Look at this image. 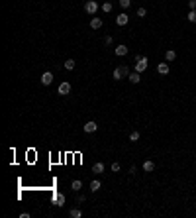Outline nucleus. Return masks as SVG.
<instances>
[{
	"label": "nucleus",
	"instance_id": "9d476101",
	"mask_svg": "<svg viewBox=\"0 0 196 218\" xmlns=\"http://www.w3.org/2000/svg\"><path fill=\"white\" fill-rule=\"evenodd\" d=\"M128 51H129V49H128V45H118V47L114 49V53L118 55V57H124V55H128Z\"/></svg>",
	"mask_w": 196,
	"mask_h": 218
},
{
	"label": "nucleus",
	"instance_id": "f03ea898",
	"mask_svg": "<svg viewBox=\"0 0 196 218\" xmlns=\"http://www.w3.org/2000/svg\"><path fill=\"white\" fill-rule=\"evenodd\" d=\"M98 8H100V6H98L96 0H86V2H84V12H86V14H90V16H94Z\"/></svg>",
	"mask_w": 196,
	"mask_h": 218
},
{
	"label": "nucleus",
	"instance_id": "bb28decb",
	"mask_svg": "<svg viewBox=\"0 0 196 218\" xmlns=\"http://www.w3.org/2000/svg\"><path fill=\"white\" fill-rule=\"evenodd\" d=\"M112 171L118 173V171H120V163H112Z\"/></svg>",
	"mask_w": 196,
	"mask_h": 218
},
{
	"label": "nucleus",
	"instance_id": "9b49d317",
	"mask_svg": "<svg viewBox=\"0 0 196 218\" xmlns=\"http://www.w3.org/2000/svg\"><path fill=\"white\" fill-rule=\"evenodd\" d=\"M53 205H55V206H63V205H65V197H63L61 193H57L55 197H53Z\"/></svg>",
	"mask_w": 196,
	"mask_h": 218
},
{
	"label": "nucleus",
	"instance_id": "423d86ee",
	"mask_svg": "<svg viewBox=\"0 0 196 218\" xmlns=\"http://www.w3.org/2000/svg\"><path fill=\"white\" fill-rule=\"evenodd\" d=\"M128 22H129V16H128L126 12H122L120 16H116V24H118V26H126Z\"/></svg>",
	"mask_w": 196,
	"mask_h": 218
},
{
	"label": "nucleus",
	"instance_id": "7ed1b4c3",
	"mask_svg": "<svg viewBox=\"0 0 196 218\" xmlns=\"http://www.w3.org/2000/svg\"><path fill=\"white\" fill-rule=\"evenodd\" d=\"M71 92V83H61L59 85V89H57V94H61V96H65V94H69Z\"/></svg>",
	"mask_w": 196,
	"mask_h": 218
},
{
	"label": "nucleus",
	"instance_id": "ddd939ff",
	"mask_svg": "<svg viewBox=\"0 0 196 218\" xmlns=\"http://www.w3.org/2000/svg\"><path fill=\"white\" fill-rule=\"evenodd\" d=\"M153 169H155V163L151 161V159H147V161L143 163V171H145V173H151Z\"/></svg>",
	"mask_w": 196,
	"mask_h": 218
},
{
	"label": "nucleus",
	"instance_id": "39448f33",
	"mask_svg": "<svg viewBox=\"0 0 196 218\" xmlns=\"http://www.w3.org/2000/svg\"><path fill=\"white\" fill-rule=\"evenodd\" d=\"M53 83V73H49V71H45V73H43V75H41V85H51Z\"/></svg>",
	"mask_w": 196,
	"mask_h": 218
},
{
	"label": "nucleus",
	"instance_id": "f257e3e1",
	"mask_svg": "<svg viewBox=\"0 0 196 218\" xmlns=\"http://www.w3.org/2000/svg\"><path fill=\"white\" fill-rule=\"evenodd\" d=\"M145 69H147V57L145 55H135V71L143 73Z\"/></svg>",
	"mask_w": 196,
	"mask_h": 218
},
{
	"label": "nucleus",
	"instance_id": "aec40b11",
	"mask_svg": "<svg viewBox=\"0 0 196 218\" xmlns=\"http://www.w3.org/2000/svg\"><path fill=\"white\" fill-rule=\"evenodd\" d=\"M139 132H132V134H129V142H139Z\"/></svg>",
	"mask_w": 196,
	"mask_h": 218
},
{
	"label": "nucleus",
	"instance_id": "20e7f679",
	"mask_svg": "<svg viewBox=\"0 0 196 218\" xmlns=\"http://www.w3.org/2000/svg\"><path fill=\"white\" fill-rule=\"evenodd\" d=\"M83 130H84V132L86 134H92V132H96V130H98V124H96V122H86V124L83 126Z\"/></svg>",
	"mask_w": 196,
	"mask_h": 218
},
{
	"label": "nucleus",
	"instance_id": "a211bd4d",
	"mask_svg": "<svg viewBox=\"0 0 196 218\" xmlns=\"http://www.w3.org/2000/svg\"><path fill=\"white\" fill-rule=\"evenodd\" d=\"M69 216H71V218H81V216H83V212H81L78 208H73L71 212H69Z\"/></svg>",
	"mask_w": 196,
	"mask_h": 218
},
{
	"label": "nucleus",
	"instance_id": "412c9836",
	"mask_svg": "<svg viewBox=\"0 0 196 218\" xmlns=\"http://www.w3.org/2000/svg\"><path fill=\"white\" fill-rule=\"evenodd\" d=\"M186 18H188V22H194V24H196V10H190Z\"/></svg>",
	"mask_w": 196,
	"mask_h": 218
},
{
	"label": "nucleus",
	"instance_id": "f8f14e48",
	"mask_svg": "<svg viewBox=\"0 0 196 218\" xmlns=\"http://www.w3.org/2000/svg\"><path fill=\"white\" fill-rule=\"evenodd\" d=\"M165 59L169 61V63H171V61H175V59H177V51H175V49H167V53H165Z\"/></svg>",
	"mask_w": 196,
	"mask_h": 218
},
{
	"label": "nucleus",
	"instance_id": "f3484780",
	"mask_svg": "<svg viewBox=\"0 0 196 218\" xmlns=\"http://www.w3.org/2000/svg\"><path fill=\"white\" fill-rule=\"evenodd\" d=\"M65 69H67V71L75 69V59H67V61H65Z\"/></svg>",
	"mask_w": 196,
	"mask_h": 218
},
{
	"label": "nucleus",
	"instance_id": "2eb2a0df",
	"mask_svg": "<svg viewBox=\"0 0 196 218\" xmlns=\"http://www.w3.org/2000/svg\"><path fill=\"white\" fill-rule=\"evenodd\" d=\"M92 173H96V175L104 173V163H94V165H92Z\"/></svg>",
	"mask_w": 196,
	"mask_h": 218
},
{
	"label": "nucleus",
	"instance_id": "b1692460",
	"mask_svg": "<svg viewBox=\"0 0 196 218\" xmlns=\"http://www.w3.org/2000/svg\"><path fill=\"white\" fill-rule=\"evenodd\" d=\"M137 16H139V18H145V16H147V10H145V8H137Z\"/></svg>",
	"mask_w": 196,
	"mask_h": 218
},
{
	"label": "nucleus",
	"instance_id": "1a4fd4ad",
	"mask_svg": "<svg viewBox=\"0 0 196 218\" xmlns=\"http://www.w3.org/2000/svg\"><path fill=\"white\" fill-rule=\"evenodd\" d=\"M157 71H159V75H169V61L167 63H159Z\"/></svg>",
	"mask_w": 196,
	"mask_h": 218
},
{
	"label": "nucleus",
	"instance_id": "0eeeda50",
	"mask_svg": "<svg viewBox=\"0 0 196 218\" xmlns=\"http://www.w3.org/2000/svg\"><path fill=\"white\" fill-rule=\"evenodd\" d=\"M129 83H132V85H137V83H139L141 81V73H137V71H133V73H129Z\"/></svg>",
	"mask_w": 196,
	"mask_h": 218
},
{
	"label": "nucleus",
	"instance_id": "393cba45",
	"mask_svg": "<svg viewBox=\"0 0 196 218\" xmlns=\"http://www.w3.org/2000/svg\"><path fill=\"white\" fill-rule=\"evenodd\" d=\"M188 8H190V10H196V0H188Z\"/></svg>",
	"mask_w": 196,
	"mask_h": 218
},
{
	"label": "nucleus",
	"instance_id": "dca6fc26",
	"mask_svg": "<svg viewBox=\"0 0 196 218\" xmlns=\"http://www.w3.org/2000/svg\"><path fill=\"white\" fill-rule=\"evenodd\" d=\"M71 189H73V191H81V189H83V181L81 179H75L71 183Z\"/></svg>",
	"mask_w": 196,
	"mask_h": 218
},
{
	"label": "nucleus",
	"instance_id": "a878e982",
	"mask_svg": "<svg viewBox=\"0 0 196 218\" xmlns=\"http://www.w3.org/2000/svg\"><path fill=\"white\" fill-rule=\"evenodd\" d=\"M112 41H114V39H112V35H106V38H104V45H110Z\"/></svg>",
	"mask_w": 196,
	"mask_h": 218
},
{
	"label": "nucleus",
	"instance_id": "6ab92c4d",
	"mask_svg": "<svg viewBox=\"0 0 196 218\" xmlns=\"http://www.w3.org/2000/svg\"><path fill=\"white\" fill-rule=\"evenodd\" d=\"M112 77L116 79V81H120V79H124V77H122V69L118 67V69H114V73H112Z\"/></svg>",
	"mask_w": 196,
	"mask_h": 218
},
{
	"label": "nucleus",
	"instance_id": "6e6552de",
	"mask_svg": "<svg viewBox=\"0 0 196 218\" xmlns=\"http://www.w3.org/2000/svg\"><path fill=\"white\" fill-rule=\"evenodd\" d=\"M90 28H92V30H100V28H102V20H100L98 16L90 18Z\"/></svg>",
	"mask_w": 196,
	"mask_h": 218
},
{
	"label": "nucleus",
	"instance_id": "4be33fe9",
	"mask_svg": "<svg viewBox=\"0 0 196 218\" xmlns=\"http://www.w3.org/2000/svg\"><path fill=\"white\" fill-rule=\"evenodd\" d=\"M118 2H120L122 8H129V6H132V0H118Z\"/></svg>",
	"mask_w": 196,
	"mask_h": 218
},
{
	"label": "nucleus",
	"instance_id": "5701e85b",
	"mask_svg": "<svg viewBox=\"0 0 196 218\" xmlns=\"http://www.w3.org/2000/svg\"><path fill=\"white\" fill-rule=\"evenodd\" d=\"M100 8H102V10L108 14V12H112V4H110V2H104L102 6H100Z\"/></svg>",
	"mask_w": 196,
	"mask_h": 218
},
{
	"label": "nucleus",
	"instance_id": "4468645a",
	"mask_svg": "<svg viewBox=\"0 0 196 218\" xmlns=\"http://www.w3.org/2000/svg\"><path fill=\"white\" fill-rule=\"evenodd\" d=\"M100 187H102V183H100L98 179L90 181V193H96V191H100Z\"/></svg>",
	"mask_w": 196,
	"mask_h": 218
}]
</instances>
